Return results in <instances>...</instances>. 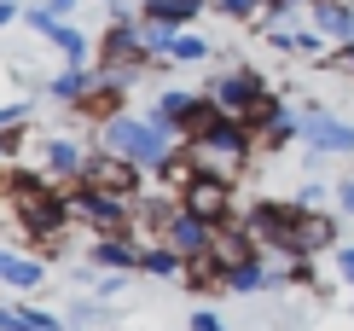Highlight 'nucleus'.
Listing matches in <instances>:
<instances>
[{
  "mask_svg": "<svg viewBox=\"0 0 354 331\" xmlns=\"http://www.w3.org/2000/svg\"><path fill=\"white\" fill-rule=\"evenodd\" d=\"M18 325H24V331H64V320H58V314L29 308V303H18Z\"/></svg>",
  "mask_w": 354,
  "mask_h": 331,
  "instance_id": "19",
  "label": "nucleus"
},
{
  "mask_svg": "<svg viewBox=\"0 0 354 331\" xmlns=\"http://www.w3.org/2000/svg\"><path fill=\"white\" fill-rule=\"evenodd\" d=\"M6 163H12V140L0 134V175H6Z\"/></svg>",
  "mask_w": 354,
  "mask_h": 331,
  "instance_id": "27",
  "label": "nucleus"
},
{
  "mask_svg": "<svg viewBox=\"0 0 354 331\" xmlns=\"http://www.w3.org/2000/svg\"><path fill=\"white\" fill-rule=\"evenodd\" d=\"M198 12H209V0H140V18L169 29V35H180V29H192V18Z\"/></svg>",
  "mask_w": 354,
  "mask_h": 331,
  "instance_id": "12",
  "label": "nucleus"
},
{
  "mask_svg": "<svg viewBox=\"0 0 354 331\" xmlns=\"http://www.w3.org/2000/svg\"><path fill=\"white\" fill-rule=\"evenodd\" d=\"M140 64H151V53L140 41V18L134 12H111L105 35L93 47V70H140Z\"/></svg>",
  "mask_w": 354,
  "mask_h": 331,
  "instance_id": "2",
  "label": "nucleus"
},
{
  "mask_svg": "<svg viewBox=\"0 0 354 331\" xmlns=\"http://www.w3.org/2000/svg\"><path fill=\"white\" fill-rule=\"evenodd\" d=\"M192 116H198V93H186V87H163V93L145 105V123L163 128L169 140H186V134H192Z\"/></svg>",
  "mask_w": 354,
  "mask_h": 331,
  "instance_id": "9",
  "label": "nucleus"
},
{
  "mask_svg": "<svg viewBox=\"0 0 354 331\" xmlns=\"http://www.w3.org/2000/svg\"><path fill=\"white\" fill-rule=\"evenodd\" d=\"M0 285H12V291H41V285H47V262L0 244Z\"/></svg>",
  "mask_w": 354,
  "mask_h": 331,
  "instance_id": "13",
  "label": "nucleus"
},
{
  "mask_svg": "<svg viewBox=\"0 0 354 331\" xmlns=\"http://www.w3.org/2000/svg\"><path fill=\"white\" fill-rule=\"evenodd\" d=\"M24 18V6H18V0H0V29H6V24H18Z\"/></svg>",
  "mask_w": 354,
  "mask_h": 331,
  "instance_id": "25",
  "label": "nucleus"
},
{
  "mask_svg": "<svg viewBox=\"0 0 354 331\" xmlns=\"http://www.w3.org/2000/svg\"><path fill=\"white\" fill-rule=\"evenodd\" d=\"M186 331H227V320H221L215 308H198V314L186 320Z\"/></svg>",
  "mask_w": 354,
  "mask_h": 331,
  "instance_id": "22",
  "label": "nucleus"
},
{
  "mask_svg": "<svg viewBox=\"0 0 354 331\" xmlns=\"http://www.w3.org/2000/svg\"><path fill=\"white\" fill-rule=\"evenodd\" d=\"M0 331H24L18 325V308H0Z\"/></svg>",
  "mask_w": 354,
  "mask_h": 331,
  "instance_id": "26",
  "label": "nucleus"
},
{
  "mask_svg": "<svg viewBox=\"0 0 354 331\" xmlns=\"http://www.w3.org/2000/svg\"><path fill=\"white\" fill-rule=\"evenodd\" d=\"M232 204H239V192H232V180L227 175H192V186L180 192V209H192V215H203L209 227H227V221H239L232 215Z\"/></svg>",
  "mask_w": 354,
  "mask_h": 331,
  "instance_id": "6",
  "label": "nucleus"
},
{
  "mask_svg": "<svg viewBox=\"0 0 354 331\" xmlns=\"http://www.w3.org/2000/svg\"><path fill=\"white\" fill-rule=\"evenodd\" d=\"M285 6H297V12H308V6H314V0H285Z\"/></svg>",
  "mask_w": 354,
  "mask_h": 331,
  "instance_id": "28",
  "label": "nucleus"
},
{
  "mask_svg": "<svg viewBox=\"0 0 354 331\" xmlns=\"http://www.w3.org/2000/svg\"><path fill=\"white\" fill-rule=\"evenodd\" d=\"M308 29L326 35L331 47H354V6L348 0H314L308 6Z\"/></svg>",
  "mask_w": 354,
  "mask_h": 331,
  "instance_id": "11",
  "label": "nucleus"
},
{
  "mask_svg": "<svg viewBox=\"0 0 354 331\" xmlns=\"http://www.w3.org/2000/svg\"><path fill=\"white\" fill-rule=\"evenodd\" d=\"M297 128H302V145L319 157H354V123L331 116L326 105H297Z\"/></svg>",
  "mask_w": 354,
  "mask_h": 331,
  "instance_id": "4",
  "label": "nucleus"
},
{
  "mask_svg": "<svg viewBox=\"0 0 354 331\" xmlns=\"http://www.w3.org/2000/svg\"><path fill=\"white\" fill-rule=\"evenodd\" d=\"M93 82H99V70H93V64H64V70H58V76L47 82V99H53V105H70V111H76V105L93 93Z\"/></svg>",
  "mask_w": 354,
  "mask_h": 331,
  "instance_id": "14",
  "label": "nucleus"
},
{
  "mask_svg": "<svg viewBox=\"0 0 354 331\" xmlns=\"http://www.w3.org/2000/svg\"><path fill=\"white\" fill-rule=\"evenodd\" d=\"M331 267H337V279L354 291V244H337V250H331Z\"/></svg>",
  "mask_w": 354,
  "mask_h": 331,
  "instance_id": "21",
  "label": "nucleus"
},
{
  "mask_svg": "<svg viewBox=\"0 0 354 331\" xmlns=\"http://www.w3.org/2000/svg\"><path fill=\"white\" fill-rule=\"evenodd\" d=\"M169 58H174V64H203V58H209V41L192 35V29H180V35L169 41Z\"/></svg>",
  "mask_w": 354,
  "mask_h": 331,
  "instance_id": "18",
  "label": "nucleus"
},
{
  "mask_svg": "<svg viewBox=\"0 0 354 331\" xmlns=\"http://www.w3.org/2000/svg\"><path fill=\"white\" fill-rule=\"evenodd\" d=\"M87 157H93V145H82L76 134H47V140L35 145V169L47 175L58 192H70V186L87 180Z\"/></svg>",
  "mask_w": 354,
  "mask_h": 331,
  "instance_id": "3",
  "label": "nucleus"
},
{
  "mask_svg": "<svg viewBox=\"0 0 354 331\" xmlns=\"http://www.w3.org/2000/svg\"><path fill=\"white\" fill-rule=\"evenodd\" d=\"M47 41H53L58 53H64V64H87V53H93V41H87V35H82L76 24H58V29H53Z\"/></svg>",
  "mask_w": 354,
  "mask_h": 331,
  "instance_id": "16",
  "label": "nucleus"
},
{
  "mask_svg": "<svg viewBox=\"0 0 354 331\" xmlns=\"http://www.w3.org/2000/svg\"><path fill=\"white\" fill-rule=\"evenodd\" d=\"M290 204H297L302 215H331V209H326V186H319V180H308V186H302Z\"/></svg>",
  "mask_w": 354,
  "mask_h": 331,
  "instance_id": "20",
  "label": "nucleus"
},
{
  "mask_svg": "<svg viewBox=\"0 0 354 331\" xmlns=\"http://www.w3.org/2000/svg\"><path fill=\"white\" fill-rule=\"evenodd\" d=\"M215 233H221V227H209L203 215H192V209L174 204L169 221H163V233H157V244H169V250L192 267V262H203V256H215Z\"/></svg>",
  "mask_w": 354,
  "mask_h": 331,
  "instance_id": "5",
  "label": "nucleus"
},
{
  "mask_svg": "<svg viewBox=\"0 0 354 331\" xmlns=\"http://www.w3.org/2000/svg\"><path fill=\"white\" fill-rule=\"evenodd\" d=\"M151 175H140L134 163H122V157H111V152H93L87 157V186H99V192H111V198H128V204H140V186Z\"/></svg>",
  "mask_w": 354,
  "mask_h": 331,
  "instance_id": "8",
  "label": "nucleus"
},
{
  "mask_svg": "<svg viewBox=\"0 0 354 331\" xmlns=\"http://www.w3.org/2000/svg\"><path fill=\"white\" fill-rule=\"evenodd\" d=\"M203 93H209L227 116H244L250 105L268 93V82H261L256 64H232V70H221V76H209V87H203Z\"/></svg>",
  "mask_w": 354,
  "mask_h": 331,
  "instance_id": "7",
  "label": "nucleus"
},
{
  "mask_svg": "<svg viewBox=\"0 0 354 331\" xmlns=\"http://www.w3.org/2000/svg\"><path fill=\"white\" fill-rule=\"evenodd\" d=\"M337 204H343V215H354V175L343 180V186H337Z\"/></svg>",
  "mask_w": 354,
  "mask_h": 331,
  "instance_id": "24",
  "label": "nucleus"
},
{
  "mask_svg": "<svg viewBox=\"0 0 354 331\" xmlns=\"http://www.w3.org/2000/svg\"><path fill=\"white\" fill-rule=\"evenodd\" d=\"M180 140H169L163 128H151L145 123V111H122V116H111L105 128H99V152H111V157H122V163H134L140 175H151L169 163V152Z\"/></svg>",
  "mask_w": 354,
  "mask_h": 331,
  "instance_id": "1",
  "label": "nucleus"
},
{
  "mask_svg": "<svg viewBox=\"0 0 354 331\" xmlns=\"http://www.w3.org/2000/svg\"><path fill=\"white\" fill-rule=\"evenodd\" d=\"M41 6H47V18H58V24H64V18H70V12H76V6H82V0H41Z\"/></svg>",
  "mask_w": 354,
  "mask_h": 331,
  "instance_id": "23",
  "label": "nucleus"
},
{
  "mask_svg": "<svg viewBox=\"0 0 354 331\" xmlns=\"http://www.w3.org/2000/svg\"><path fill=\"white\" fill-rule=\"evenodd\" d=\"M215 18H232V24H261V12H268V0H209Z\"/></svg>",
  "mask_w": 354,
  "mask_h": 331,
  "instance_id": "17",
  "label": "nucleus"
},
{
  "mask_svg": "<svg viewBox=\"0 0 354 331\" xmlns=\"http://www.w3.org/2000/svg\"><path fill=\"white\" fill-rule=\"evenodd\" d=\"M140 274H151V279H186V262H180V256H174L169 244H145Z\"/></svg>",
  "mask_w": 354,
  "mask_h": 331,
  "instance_id": "15",
  "label": "nucleus"
},
{
  "mask_svg": "<svg viewBox=\"0 0 354 331\" xmlns=\"http://www.w3.org/2000/svg\"><path fill=\"white\" fill-rule=\"evenodd\" d=\"M140 262H145V244L128 238V233L93 238V244H87V267H93V274H140Z\"/></svg>",
  "mask_w": 354,
  "mask_h": 331,
  "instance_id": "10",
  "label": "nucleus"
}]
</instances>
